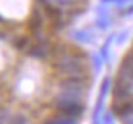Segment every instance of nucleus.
Masks as SVG:
<instances>
[{
	"label": "nucleus",
	"instance_id": "nucleus-3",
	"mask_svg": "<svg viewBox=\"0 0 133 124\" xmlns=\"http://www.w3.org/2000/svg\"><path fill=\"white\" fill-rule=\"evenodd\" d=\"M107 104L117 124H133V36L114 65Z\"/></svg>",
	"mask_w": 133,
	"mask_h": 124
},
{
	"label": "nucleus",
	"instance_id": "nucleus-2",
	"mask_svg": "<svg viewBox=\"0 0 133 124\" xmlns=\"http://www.w3.org/2000/svg\"><path fill=\"white\" fill-rule=\"evenodd\" d=\"M88 0H0V31H66Z\"/></svg>",
	"mask_w": 133,
	"mask_h": 124
},
{
	"label": "nucleus",
	"instance_id": "nucleus-1",
	"mask_svg": "<svg viewBox=\"0 0 133 124\" xmlns=\"http://www.w3.org/2000/svg\"><path fill=\"white\" fill-rule=\"evenodd\" d=\"M94 65L66 31H0V124H83Z\"/></svg>",
	"mask_w": 133,
	"mask_h": 124
}]
</instances>
